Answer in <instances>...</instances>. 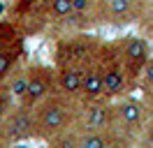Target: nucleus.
I'll return each instance as SVG.
<instances>
[{
  "mask_svg": "<svg viewBox=\"0 0 153 148\" xmlns=\"http://www.w3.org/2000/svg\"><path fill=\"white\" fill-rule=\"evenodd\" d=\"M53 88V72L47 67H33L28 70V92H26V104H37L44 102L51 95Z\"/></svg>",
  "mask_w": 153,
  "mask_h": 148,
  "instance_id": "f257e3e1",
  "label": "nucleus"
},
{
  "mask_svg": "<svg viewBox=\"0 0 153 148\" xmlns=\"http://www.w3.org/2000/svg\"><path fill=\"white\" fill-rule=\"evenodd\" d=\"M63 125H65V107L58 100H47L37 111L35 127H37L44 137H49V134H56Z\"/></svg>",
  "mask_w": 153,
  "mask_h": 148,
  "instance_id": "f03ea898",
  "label": "nucleus"
},
{
  "mask_svg": "<svg viewBox=\"0 0 153 148\" xmlns=\"http://www.w3.org/2000/svg\"><path fill=\"white\" fill-rule=\"evenodd\" d=\"M149 56H151V49H149V44L144 42L142 37H130V39L123 42L121 58H123V63L128 65V67H132V70L146 67V63L151 60Z\"/></svg>",
  "mask_w": 153,
  "mask_h": 148,
  "instance_id": "7ed1b4c3",
  "label": "nucleus"
},
{
  "mask_svg": "<svg viewBox=\"0 0 153 148\" xmlns=\"http://www.w3.org/2000/svg\"><path fill=\"white\" fill-rule=\"evenodd\" d=\"M56 58L60 65H81L88 58V42L86 39H63L58 42Z\"/></svg>",
  "mask_w": 153,
  "mask_h": 148,
  "instance_id": "20e7f679",
  "label": "nucleus"
},
{
  "mask_svg": "<svg viewBox=\"0 0 153 148\" xmlns=\"http://www.w3.org/2000/svg\"><path fill=\"white\" fill-rule=\"evenodd\" d=\"M81 95H84L86 100H100V97L105 95V67H100V65H88V67H84Z\"/></svg>",
  "mask_w": 153,
  "mask_h": 148,
  "instance_id": "39448f33",
  "label": "nucleus"
},
{
  "mask_svg": "<svg viewBox=\"0 0 153 148\" xmlns=\"http://www.w3.org/2000/svg\"><path fill=\"white\" fill-rule=\"evenodd\" d=\"M56 81L60 90L67 95H76L81 92V83H84V67L81 65H60L56 74Z\"/></svg>",
  "mask_w": 153,
  "mask_h": 148,
  "instance_id": "423d86ee",
  "label": "nucleus"
},
{
  "mask_svg": "<svg viewBox=\"0 0 153 148\" xmlns=\"http://www.w3.org/2000/svg\"><path fill=\"white\" fill-rule=\"evenodd\" d=\"M33 127H35V120L30 118L28 111H16V113H12L10 123H7V132H10L12 139H26V137H30Z\"/></svg>",
  "mask_w": 153,
  "mask_h": 148,
  "instance_id": "0eeeda50",
  "label": "nucleus"
},
{
  "mask_svg": "<svg viewBox=\"0 0 153 148\" xmlns=\"http://www.w3.org/2000/svg\"><path fill=\"white\" fill-rule=\"evenodd\" d=\"M125 90V67L123 65H109L105 67V95H121Z\"/></svg>",
  "mask_w": 153,
  "mask_h": 148,
  "instance_id": "6e6552de",
  "label": "nucleus"
},
{
  "mask_svg": "<svg viewBox=\"0 0 153 148\" xmlns=\"http://www.w3.org/2000/svg\"><path fill=\"white\" fill-rule=\"evenodd\" d=\"M142 113H144L142 104H137V102H132V100H125L116 107V116H118V120L125 123V125L139 123V120H142Z\"/></svg>",
  "mask_w": 153,
  "mask_h": 148,
  "instance_id": "1a4fd4ad",
  "label": "nucleus"
},
{
  "mask_svg": "<svg viewBox=\"0 0 153 148\" xmlns=\"http://www.w3.org/2000/svg\"><path fill=\"white\" fill-rule=\"evenodd\" d=\"M10 95L16 100H26V92H28V72H16L12 74L10 79Z\"/></svg>",
  "mask_w": 153,
  "mask_h": 148,
  "instance_id": "9d476101",
  "label": "nucleus"
},
{
  "mask_svg": "<svg viewBox=\"0 0 153 148\" xmlns=\"http://www.w3.org/2000/svg\"><path fill=\"white\" fill-rule=\"evenodd\" d=\"M49 12L56 18L74 16V0H49Z\"/></svg>",
  "mask_w": 153,
  "mask_h": 148,
  "instance_id": "9b49d317",
  "label": "nucleus"
},
{
  "mask_svg": "<svg viewBox=\"0 0 153 148\" xmlns=\"http://www.w3.org/2000/svg\"><path fill=\"white\" fill-rule=\"evenodd\" d=\"M79 148H109V141L100 132H88L84 137H79Z\"/></svg>",
  "mask_w": 153,
  "mask_h": 148,
  "instance_id": "f8f14e48",
  "label": "nucleus"
},
{
  "mask_svg": "<svg viewBox=\"0 0 153 148\" xmlns=\"http://www.w3.org/2000/svg\"><path fill=\"white\" fill-rule=\"evenodd\" d=\"M130 9H132V0H109V12L116 18H128L130 16Z\"/></svg>",
  "mask_w": 153,
  "mask_h": 148,
  "instance_id": "ddd939ff",
  "label": "nucleus"
},
{
  "mask_svg": "<svg viewBox=\"0 0 153 148\" xmlns=\"http://www.w3.org/2000/svg\"><path fill=\"white\" fill-rule=\"evenodd\" d=\"M105 123H107V109L105 107H95V109L88 111V127L91 130L102 127Z\"/></svg>",
  "mask_w": 153,
  "mask_h": 148,
  "instance_id": "4468645a",
  "label": "nucleus"
},
{
  "mask_svg": "<svg viewBox=\"0 0 153 148\" xmlns=\"http://www.w3.org/2000/svg\"><path fill=\"white\" fill-rule=\"evenodd\" d=\"M16 63V56L12 53V51H0V81L10 74V70L14 67Z\"/></svg>",
  "mask_w": 153,
  "mask_h": 148,
  "instance_id": "2eb2a0df",
  "label": "nucleus"
},
{
  "mask_svg": "<svg viewBox=\"0 0 153 148\" xmlns=\"http://www.w3.org/2000/svg\"><path fill=\"white\" fill-rule=\"evenodd\" d=\"M53 148H79V139L70 137V134H60L53 141Z\"/></svg>",
  "mask_w": 153,
  "mask_h": 148,
  "instance_id": "dca6fc26",
  "label": "nucleus"
},
{
  "mask_svg": "<svg viewBox=\"0 0 153 148\" xmlns=\"http://www.w3.org/2000/svg\"><path fill=\"white\" fill-rule=\"evenodd\" d=\"M144 83L153 88V60H149L146 67H144Z\"/></svg>",
  "mask_w": 153,
  "mask_h": 148,
  "instance_id": "f3484780",
  "label": "nucleus"
},
{
  "mask_svg": "<svg viewBox=\"0 0 153 148\" xmlns=\"http://www.w3.org/2000/svg\"><path fill=\"white\" fill-rule=\"evenodd\" d=\"M93 0H74V14H84L88 7H91Z\"/></svg>",
  "mask_w": 153,
  "mask_h": 148,
  "instance_id": "a211bd4d",
  "label": "nucleus"
},
{
  "mask_svg": "<svg viewBox=\"0 0 153 148\" xmlns=\"http://www.w3.org/2000/svg\"><path fill=\"white\" fill-rule=\"evenodd\" d=\"M12 148H28L26 144H16V146H12Z\"/></svg>",
  "mask_w": 153,
  "mask_h": 148,
  "instance_id": "6ab92c4d",
  "label": "nucleus"
},
{
  "mask_svg": "<svg viewBox=\"0 0 153 148\" xmlns=\"http://www.w3.org/2000/svg\"><path fill=\"white\" fill-rule=\"evenodd\" d=\"M151 144H153V130H151Z\"/></svg>",
  "mask_w": 153,
  "mask_h": 148,
  "instance_id": "aec40b11",
  "label": "nucleus"
}]
</instances>
